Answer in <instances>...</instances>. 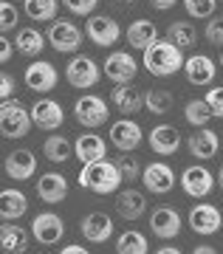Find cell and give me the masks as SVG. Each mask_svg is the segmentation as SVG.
I'll return each instance as SVG.
<instances>
[{
	"label": "cell",
	"instance_id": "4dcf8cb0",
	"mask_svg": "<svg viewBox=\"0 0 223 254\" xmlns=\"http://www.w3.org/2000/svg\"><path fill=\"white\" fill-rule=\"evenodd\" d=\"M57 9H60V0H23L26 17L34 20V23H51V20H57Z\"/></svg>",
	"mask_w": 223,
	"mask_h": 254
},
{
	"label": "cell",
	"instance_id": "277c9868",
	"mask_svg": "<svg viewBox=\"0 0 223 254\" xmlns=\"http://www.w3.org/2000/svg\"><path fill=\"white\" fill-rule=\"evenodd\" d=\"M45 37H48V46H51L57 54H76V51L82 48L85 31H82L76 23H71V20L57 17V20H51Z\"/></svg>",
	"mask_w": 223,
	"mask_h": 254
},
{
	"label": "cell",
	"instance_id": "9a60e30c",
	"mask_svg": "<svg viewBox=\"0 0 223 254\" xmlns=\"http://www.w3.org/2000/svg\"><path fill=\"white\" fill-rule=\"evenodd\" d=\"M189 226H192V232L195 235H215V232H221L223 226V215L221 209L212 206V203H198V206H192V212H189Z\"/></svg>",
	"mask_w": 223,
	"mask_h": 254
},
{
	"label": "cell",
	"instance_id": "4316f807",
	"mask_svg": "<svg viewBox=\"0 0 223 254\" xmlns=\"http://www.w3.org/2000/svg\"><path fill=\"white\" fill-rule=\"evenodd\" d=\"M45 43H48V37H43L31 26L17 28V34H14V48H17L23 57H40L43 48H45Z\"/></svg>",
	"mask_w": 223,
	"mask_h": 254
},
{
	"label": "cell",
	"instance_id": "8992f818",
	"mask_svg": "<svg viewBox=\"0 0 223 254\" xmlns=\"http://www.w3.org/2000/svg\"><path fill=\"white\" fill-rule=\"evenodd\" d=\"M102 76V68H99L96 60H90L88 54H76L71 63L65 65V82L76 88V91H88L93 88Z\"/></svg>",
	"mask_w": 223,
	"mask_h": 254
},
{
	"label": "cell",
	"instance_id": "b9f144b4",
	"mask_svg": "<svg viewBox=\"0 0 223 254\" xmlns=\"http://www.w3.org/2000/svg\"><path fill=\"white\" fill-rule=\"evenodd\" d=\"M14 88H17V82H14V76H11L9 71H3L0 73V99L6 102L14 96Z\"/></svg>",
	"mask_w": 223,
	"mask_h": 254
},
{
	"label": "cell",
	"instance_id": "f35d334b",
	"mask_svg": "<svg viewBox=\"0 0 223 254\" xmlns=\"http://www.w3.org/2000/svg\"><path fill=\"white\" fill-rule=\"evenodd\" d=\"M63 3H65V9L71 14H76V17H90L99 6V0H63Z\"/></svg>",
	"mask_w": 223,
	"mask_h": 254
},
{
	"label": "cell",
	"instance_id": "d4e9b609",
	"mask_svg": "<svg viewBox=\"0 0 223 254\" xmlns=\"http://www.w3.org/2000/svg\"><path fill=\"white\" fill-rule=\"evenodd\" d=\"M125 37H127V46H133V48H139V51H144L150 43H155V40H158V28H155V23H152V20L139 17V20H133V23L127 26Z\"/></svg>",
	"mask_w": 223,
	"mask_h": 254
},
{
	"label": "cell",
	"instance_id": "60d3db41",
	"mask_svg": "<svg viewBox=\"0 0 223 254\" xmlns=\"http://www.w3.org/2000/svg\"><path fill=\"white\" fill-rule=\"evenodd\" d=\"M206 105L212 108V116L223 119V85H212L209 91H206Z\"/></svg>",
	"mask_w": 223,
	"mask_h": 254
},
{
	"label": "cell",
	"instance_id": "cb8c5ba5",
	"mask_svg": "<svg viewBox=\"0 0 223 254\" xmlns=\"http://www.w3.org/2000/svg\"><path fill=\"white\" fill-rule=\"evenodd\" d=\"M74 155H76L82 164L102 161V158L107 155L105 138L96 136V133H82V136H76V141H74Z\"/></svg>",
	"mask_w": 223,
	"mask_h": 254
},
{
	"label": "cell",
	"instance_id": "1f68e13d",
	"mask_svg": "<svg viewBox=\"0 0 223 254\" xmlns=\"http://www.w3.org/2000/svg\"><path fill=\"white\" fill-rule=\"evenodd\" d=\"M43 155L54 164H63L74 155V144L68 141V136H48L43 141Z\"/></svg>",
	"mask_w": 223,
	"mask_h": 254
},
{
	"label": "cell",
	"instance_id": "83f0119b",
	"mask_svg": "<svg viewBox=\"0 0 223 254\" xmlns=\"http://www.w3.org/2000/svg\"><path fill=\"white\" fill-rule=\"evenodd\" d=\"M0 243L6 254H23L28 249V232L23 226H14L11 220H3L0 226Z\"/></svg>",
	"mask_w": 223,
	"mask_h": 254
},
{
	"label": "cell",
	"instance_id": "484cf974",
	"mask_svg": "<svg viewBox=\"0 0 223 254\" xmlns=\"http://www.w3.org/2000/svg\"><path fill=\"white\" fill-rule=\"evenodd\" d=\"M110 105H113L119 113L133 116V113H139V110L144 108V96H142V91H136L130 85H116L113 93H110Z\"/></svg>",
	"mask_w": 223,
	"mask_h": 254
},
{
	"label": "cell",
	"instance_id": "f1b7e54d",
	"mask_svg": "<svg viewBox=\"0 0 223 254\" xmlns=\"http://www.w3.org/2000/svg\"><path fill=\"white\" fill-rule=\"evenodd\" d=\"M28 212V198L20 190H3L0 192V218L17 220Z\"/></svg>",
	"mask_w": 223,
	"mask_h": 254
},
{
	"label": "cell",
	"instance_id": "603a6c76",
	"mask_svg": "<svg viewBox=\"0 0 223 254\" xmlns=\"http://www.w3.org/2000/svg\"><path fill=\"white\" fill-rule=\"evenodd\" d=\"M116 212H119V218L127 220V223L139 220L144 212H147V198H144V192L133 190V187L122 190L116 195Z\"/></svg>",
	"mask_w": 223,
	"mask_h": 254
},
{
	"label": "cell",
	"instance_id": "2e32d148",
	"mask_svg": "<svg viewBox=\"0 0 223 254\" xmlns=\"http://www.w3.org/2000/svg\"><path fill=\"white\" fill-rule=\"evenodd\" d=\"M79 232L88 243H107L113 237V220L105 212H88L79 223Z\"/></svg>",
	"mask_w": 223,
	"mask_h": 254
},
{
	"label": "cell",
	"instance_id": "8fae6325",
	"mask_svg": "<svg viewBox=\"0 0 223 254\" xmlns=\"http://www.w3.org/2000/svg\"><path fill=\"white\" fill-rule=\"evenodd\" d=\"M23 82H26L28 91L48 93V91H54V88H57L60 73H57V68H54L48 60H34V63L26 68V73H23Z\"/></svg>",
	"mask_w": 223,
	"mask_h": 254
},
{
	"label": "cell",
	"instance_id": "3957f363",
	"mask_svg": "<svg viewBox=\"0 0 223 254\" xmlns=\"http://www.w3.org/2000/svg\"><path fill=\"white\" fill-rule=\"evenodd\" d=\"M31 108H26L20 99L0 102V133L3 138H23L31 130Z\"/></svg>",
	"mask_w": 223,
	"mask_h": 254
},
{
	"label": "cell",
	"instance_id": "ab89813d",
	"mask_svg": "<svg viewBox=\"0 0 223 254\" xmlns=\"http://www.w3.org/2000/svg\"><path fill=\"white\" fill-rule=\"evenodd\" d=\"M204 37L206 43L223 48V17H209V23L204 26Z\"/></svg>",
	"mask_w": 223,
	"mask_h": 254
},
{
	"label": "cell",
	"instance_id": "ffe728a7",
	"mask_svg": "<svg viewBox=\"0 0 223 254\" xmlns=\"http://www.w3.org/2000/svg\"><path fill=\"white\" fill-rule=\"evenodd\" d=\"M181 226H184V223H181V215L172 206H158L150 215V232L155 237H161V240H172V237H178Z\"/></svg>",
	"mask_w": 223,
	"mask_h": 254
},
{
	"label": "cell",
	"instance_id": "5bb4252c",
	"mask_svg": "<svg viewBox=\"0 0 223 254\" xmlns=\"http://www.w3.org/2000/svg\"><path fill=\"white\" fill-rule=\"evenodd\" d=\"M142 181H144V190L147 192H152V195H167L175 187V173H172L170 164L152 161L150 167H144Z\"/></svg>",
	"mask_w": 223,
	"mask_h": 254
},
{
	"label": "cell",
	"instance_id": "7dc6e473",
	"mask_svg": "<svg viewBox=\"0 0 223 254\" xmlns=\"http://www.w3.org/2000/svg\"><path fill=\"white\" fill-rule=\"evenodd\" d=\"M155 254H181V249H175V246H161Z\"/></svg>",
	"mask_w": 223,
	"mask_h": 254
},
{
	"label": "cell",
	"instance_id": "44dd1931",
	"mask_svg": "<svg viewBox=\"0 0 223 254\" xmlns=\"http://www.w3.org/2000/svg\"><path fill=\"white\" fill-rule=\"evenodd\" d=\"M187 147H189V153H192V158L206 161V158H215L218 155L221 138H218V133H215L212 127H198L195 133L187 138Z\"/></svg>",
	"mask_w": 223,
	"mask_h": 254
},
{
	"label": "cell",
	"instance_id": "ac0fdd59",
	"mask_svg": "<svg viewBox=\"0 0 223 254\" xmlns=\"http://www.w3.org/2000/svg\"><path fill=\"white\" fill-rule=\"evenodd\" d=\"M184 73H187V82L195 85V88H204V85H212L215 76H218V68H215V60L206 54H192L184 63Z\"/></svg>",
	"mask_w": 223,
	"mask_h": 254
},
{
	"label": "cell",
	"instance_id": "836d02e7",
	"mask_svg": "<svg viewBox=\"0 0 223 254\" xmlns=\"http://www.w3.org/2000/svg\"><path fill=\"white\" fill-rule=\"evenodd\" d=\"M172 105H175V99H172L170 91L152 88V91L144 93V108H147V113H152V116H167L172 110Z\"/></svg>",
	"mask_w": 223,
	"mask_h": 254
},
{
	"label": "cell",
	"instance_id": "d590c367",
	"mask_svg": "<svg viewBox=\"0 0 223 254\" xmlns=\"http://www.w3.org/2000/svg\"><path fill=\"white\" fill-rule=\"evenodd\" d=\"M184 9L192 20H206V17H215L218 0H184Z\"/></svg>",
	"mask_w": 223,
	"mask_h": 254
},
{
	"label": "cell",
	"instance_id": "7bdbcfd3",
	"mask_svg": "<svg viewBox=\"0 0 223 254\" xmlns=\"http://www.w3.org/2000/svg\"><path fill=\"white\" fill-rule=\"evenodd\" d=\"M14 51H17V48H14V40H9V37L3 34V37H0V63L9 65V60H11Z\"/></svg>",
	"mask_w": 223,
	"mask_h": 254
},
{
	"label": "cell",
	"instance_id": "d6986e66",
	"mask_svg": "<svg viewBox=\"0 0 223 254\" xmlns=\"http://www.w3.org/2000/svg\"><path fill=\"white\" fill-rule=\"evenodd\" d=\"M34 190L43 203H63L68 198V181L60 173H43L34 181Z\"/></svg>",
	"mask_w": 223,
	"mask_h": 254
},
{
	"label": "cell",
	"instance_id": "5b68a950",
	"mask_svg": "<svg viewBox=\"0 0 223 254\" xmlns=\"http://www.w3.org/2000/svg\"><path fill=\"white\" fill-rule=\"evenodd\" d=\"M74 119H76L82 127L93 130V127L107 125L110 108H107V102L102 99V96H96V93H85V96H79V99L74 102Z\"/></svg>",
	"mask_w": 223,
	"mask_h": 254
},
{
	"label": "cell",
	"instance_id": "d6a6232c",
	"mask_svg": "<svg viewBox=\"0 0 223 254\" xmlns=\"http://www.w3.org/2000/svg\"><path fill=\"white\" fill-rule=\"evenodd\" d=\"M147 249H150L147 237L136 229H127L116 237V254H147Z\"/></svg>",
	"mask_w": 223,
	"mask_h": 254
},
{
	"label": "cell",
	"instance_id": "681fc988",
	"mask_svg": "<svg viewBox=\"0 0 223 254\" xmlns=\"http://www.w3.org/2000/svg\"><path fill=\"white\" fill-rule=\"evenodd\" d=\"M221 68H223V51H221Z\"/></svg>",
	"mask_w": 223,
	"mask_h": 254
},
{
	"label": "cell",
	"instance_id": "4fadbf2b",
	"mask_svg": "<svg viewBox=\"0 0 223 254\" xmlns=\"http://www.w3.org/2000/svg\"><path fill=\"white\" fill-rule=\"evenodd\" d=\"M215 175L206 170L204 164H192L181 173V190L187 192L189 198H206L215 190Z\"/></svg>",
	"mask_w": 223,
	"mask_h": 254
},
{
	"label": "cell",
	"instance_id": "7402d4cb",
	"mask_svg": "<svg viewBox=\"0 0 223 254\" xmlns=\"http://www.w3.org/2000/svg\"><path fill=\"white\" fill-rule=\"evenodd\" d=\"M37 173V158L31 150H11L6 155V175H9L11 181H28V178H34Z\"/></svg>",
	"mask_w": 223,
	"mask_h": 254
},
{
	"label": "cell",
	"instance_id": "e0dca14e",
	"mask_svg": "<svg viewBox=\"0 0 223 254\" xmlns=\"http://www.w3.org/2000/svg\"><path fill=\"white\" fill-rule=\"evenodd\" d=\"M147 144H150V150L155 155H175L181 147V133L175 130L172 125H155L147 133Z\"/></svg>",
	"mask_w": 223,
	"mask_h": 254
},
{
	"label": "cell",
	"instance_id": "9c48e42d",
	"mask_svg": "<svg viewBox=\"0 0 223 254\" xmlns=\"http://www.w3.org/2000/svg\"><path fill=\"white\" fill-rule=\"evenodd\" d=\"M85 34H88V40L93 46L107 48V46H116L119 43L122 28H119V23L110 14H90L88 26H85Z\"/></svg>",
	"mask_w": 223,
	"mask_h": 254
},
{
	"label": "cell",
	"instance_id": "bcb514c9",
	"mask_svg": "<svg viewBox=\"0 0 223 254\" xmlns=\"http://www.w3.org/2000/svg\"><path fill=\"white\" fill-rule=\"evenodd\" d=\"M192 254H218V252H215V246L201 243V246H195V249H192Z\"/></svg>",
	"mask_w": 223,
	"mask_h": 254
},
{
	"label": "cell",
	"instance_id": "e575fe53",
	"mask_svg": "<svg viewBox=\"0 0 223 254\" xmlns=\"http://www.w3.org/2000/svg\"><path fill=\"white\" fill-rule=\"evenodd\" d=\"M184 119H187L195 130L198 127H206L209 119H212V108L206 105V99H189L187 105H184Z\"/></svg>",
	"mask_w": 223,
	"mask_h": 254
},
{
	"label": "cell",
	"instance_id": "f6af8a7d",
	"mask_svg": "<svg viewBox=\"0 0 223 254\" xmlns=\"http://www.w3.org/2000/svg\"><path fill=\"white\" fill-rule=\"evenodd\" d=\"M60 254H90L88 249H82V246L71 243V246H65V249H60Z\"/></svg>",
	"mask_w": 223,
	"mask_h": 254
},
{
	"label": "cell",
	"instance_id": "c3c4849f",
	"mask_svg": "<svg viewBox=\"0 0 223 254\" xmlns=\"http://www.w3.org/2000/svg\"><path fill=\"white\" fill-rule=\"evenodd\" d=\"M215 178H218V187H221V190H223V167H221V170H218V175H215Z\"/></svg>",
	"mask_w": 223,
	"mask_h": 254
},
{
	"label": "cell",
	"instance_id": "7c38bea8",
	"mask_svg": "<svg viewBox=\"0 0 223 254\" xmlns=\"http://www.w3.org/2000/svg\"><path fill=\"white\" fill-rule=\"evenodd\" d=\"M31 122H34V127H40V130L54 133V130H60V127H63L65 110H63V105H60L57 99L43 96V99H37L34 105H31Z\"/></svg>",
	"mask_w": 223,
	"mask_h": 254
},
{
	"label": "cell",
	"instance_id": "f546056e",
	"mask_svg": "<svg viewBox=\"0 0 223 254\" xmlns=\"http://www.w3.org/2000/svg\"><path fill=\"white\" fill-rule=\"evenodd\" d=\"M167 40L175 43L178 48H192L198 43L195 23H189V20H172L170 28H167Z\"/></svg>",
	"mask_w": 223,
	"mask_h": 254
},
{
	"label": "cell",
	"instance_id": "74e56055",
	"mask_svg": "<svg viewBox=\"0 0 223 254\" xmlns=\"http://www.w3.org/2000/svg\"><path fill=\"white\" fill-rule=\"evenodd\" d=\"M17 20H20L17 9L11 6L9 0H3V3H0V31H3V34L14 31V28H17Z\"/></svg>",
	"mask_w": 223,
	"mask_h": 254
},
{
	"label": "cell",
	"instance_id": "7a4b0ae2",
	"mask_svg": "<svg viewBox=\"0 0 223 254\" xmlns=\"http://www.w3.org/2000/svg\"><path fill=\"white\" fill-rule=\"evenodd\" d=\"M76 181H79L82 190H90V192H96V195H110V192H119V187H122L125 178H122V173H119L116 161L102 158V161L82 164Z\"/></svg>",
	"mask_w": 223,
	"mask_h": 254
},
{
	"label": "cell",
	"instance_id": "ba28073f",
	"mask_svg": "<svg viewBox=\"0 0 223 254\" xmlns=\"http://www.w3.org/2000/svg\"><path fill=\"white\" fill-rule=\"evenodd\" d=\"M142 141H144V130L130 116L110 125V144L116 147L119 153H133V150L142 147Z\"/></svg>",
	"mask_w": 223,
	"mask_h": 254
},
{
	"label": "cell",
	"instance_id": "6da1fadb",
	"mask_svg": "<svg viewBox=\"0 0 223 254\" xmlns=\"http://www.w3.org/2000/svg\"><path fill=\"white\" fill-rule=\"evenodd\" d=\"M184 48H178L170 40H155L144 48V68L152 73V76H175L178 71H184Z\"/></svg>",
	"mask_w": 223,
	"mask_h": 254
},
{
	"label": "cell",
	"instance_id": "f907efd6",
	"mask_svg": "<svg viewBox=\"0 0 223 254\" xmlns=\"http://www.w3.org/2000/svg\"><path fill=\"white\" fill-rule=\"evenodd\" d=\"M125 3H136V0H125Z\"/></svg>",
	"mask_w": 223,
	"mask_h": 254
},
{
	"label": "cell",
	"instance_id": "8d00e7d4",
	"mask_svg": "<svg viewBox=\"0 0 223 254\" xmlns=\"http://www.w3.org/2000/svg\"><path fill=\"white\" fill-rule=\"evenodd\" d=\"M116 167H119V173H122V178L125 181H139L142 178V164H139V158H133L130 153H122L116 158Z\"/></svg>",
	"mask_w": 223,
	"mask_h": 254
},
{
	"label": "cell",
	"instance_id": "52a82bcc",
	"mask_svg": "<svg viewBox=\"0 0 223 254\" xmlns=\"http://www.w3.org/2000/svg\"><path fill=\"white\" fill-rule=\"evenodd\" d=\"M102 73L113 85H130L136 79V73H139V63L127 51H110L105 57V63H102Z\"/></svg>",
	"mask_w": 223,
	"mask_h": 254
},
{
	"label": "cell",
	"instance_id": "ee69618b",
	"mask_svg": "<svg viewBox=\"0 0 223 254\" xmlns=\"http://www.w3.org/2000/svg\"><path fill=\"white\" fill-rule=\"evenodd\" d=\"M147 3L158 11H167V9H172V6H178V0H147Z\"/></svg>",
	"mask_w": 223,
	"mask_h": 254
},
{
	"label": "cell",
	"instance_id": "30bf717a",
	"mask_svg": "<svg viewBox=\"0 0 223 254\" xmlns=\"http://www.w3.org/2000/svg\"><path fill=\"white\" fill-rule=\"evenodd\" d=\"M65 235V223L57 212H40L31 220V237L43 246H57Z\"/></svg>",
	"mask_w": 223,
	"mask_h": 254
}]
</instances>
